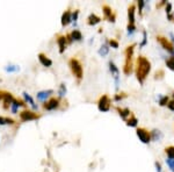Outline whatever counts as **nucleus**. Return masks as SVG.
<instances>
[{"label":"nucleus","instance_id":"30","mask_svg":"<svg viewBox=\"0 0 174 172\" xmlns=\"http://www.w3.org/2000/svg\"><path fill=\"white\" fill-rule=\"evenodd\" d=\"M127 97V93H124V92H121V93H117L114 99H115V101H120L122 99H124V98Z\"/></svg>","mask_w":174,"mask_h":172},{"label":"nucleus","instance_id":"38","mask_svg":"<svg viewBox=\"0 0 174 172\" xmlns=\"http://www.w3.org/2000/svg\"><path fill=\"white\" fill-rule=\"evenodd\" d=\"M167 107H168V109H171V110H173L174 112V99H172V100L168 101Z\"/></svg>","mask_w":174,"mask_h":172},{"label":"nucleus","instance_id":"21","mask_svg":"<svg viewBox=\"0 0 174 172\" xmlns=\"http://www.w3.org/2000/svg\"><path fill=\"white\" fill-rule=\"evenodd\" d=\"M15 125V121L11 118H6V116H0V126H13Z\"/></svg>","mask_w":174,"mask_h":172},{"label":"nucleus","instance_id":"25","mask_svg":"<svg viewBox=\"0 0 174 172\" xmlns=\"http://www.w3.org/2000/svg\"><path fill=\"white\" fill-rule=\"evenodd\" d=\"M165 152L169 159H174V145H169L165 148Z\"/></svg>","mask_w":174,"mask_h":172},{"label":"nucleus","instance_id":"5","mask_svg":"<svg viewBox=\"0 0 174 172\" xmlns=\"http://www.w3.org/2000/svg\"><path fill=\"white\" fill-rule=\"evenodd\" d=\"M110 103H111V101H110V98L108 97L107 94H103L102 97H100V99H99V101H98L99 110H100V112H103V113H106V112H109Z\"/></svg>","mask_w":174,"mask_h":172},{"label":"nucleus","instance_id":"12","mask_svg":"<svg viewBox=\"0 0 174 172\" xmlns=\"http://www.w3.org/2000/svg\"><path fill=\"white\" fill-rule=\"evenodd\" d=\"M38 61H40V63L44 66V68H50V66H52V61L50 59V58L46 56L45 54H43V52H40L38 54Z\"/></svg>","mask_w":174,"mask_h":172},{"label":"nucleus","instance_id":"16","mask_svg":"<svg viewBox=\"0 0 174 172\" xmlns=\"http://www.w3.org/2000/svg\"><path fill=\"white\" fill-rule=\"evenodd\" d=\"M51 94H53V90H44V91L37 92L36 97H37V100H40V101H45Z\"/></svg>","mask_w":174,"mask_h":172},{"label":"nucleus","instance_id":"32","mask_svg":"<svg viewBox=\"0 0 174 172\" xmlns=\"http://www.w3.org/2000/svg\"><path fill=\"white\" fill-rule=\"evenodd\" d=\"M168 101H169V99H168L167 95H165V97L160 98V100H159V105L160 106H166L168 103Z\"/></svg>","mask_w":174,"mask_h":172},{"label":"nucleus","instance_id":"40","mask_svg":"<svg viewBox=\"0 0 174 172\" xmlns=\"http://www.w3.org/2000/svg\"><path fill=\"white\" fill-rule=\"evenodd\" d=\"M154 166H156L157 172H161V164H160L159 162H156V163H154Z\"/></svg>","mask_w":174,"mask_h":172},{"label":"nucleus","instance_id":"37","mask_svg":"<svg viewBox=\"0 0 174 172\" xmlns=\"http://www.w3.org/2000/svg\"><path fill=\"white\" fill-rule=\"evenodd\" d=\"M78 15H79V11H78V9H75V11L72 13V21L77 22V20H78Z\"/></svg>","mask_w":174,"mask_h":172},{"label":"nucleus","instance_id":"11","mask_svg":"<svg viewBox=\"0 0 174 172\" xmlns=\"http://www.w3.org/2000/svg\"><path fill=\"white\" fill-rule=\"evenodd\" d=\"M135 12H136V5L131 4V5L128 7V24H131L135 26Z\"/></svg>","mask_w":174,"mask_h":172},{"label":"nucleus","instance_id":"10","mask_svg":"<svg viewBox=\"0 0 174 172\" xmlns=\"http://www.w3.org/2000/svg\"><path fill=\"white\" fill-rule=\"evenodd\" d=\"M56 41H57L58 48H59V54H63V52L66 50V47H67L66 36H65V35H58Z\"/></svg>","mask_w":174,"mask_h":172},{"label":"nucleus","instance_id":"24","mask_svg":"<svg viewBox=\"0 0 174 172\" xmlns=\"http://www.w3.org/2000/svg\"><path fill=\"white\" fill-rule=\"evenodd\" d=\"M108 52H109V47L107 46V44H102L101 48L99 49V55H100V56H102V57L107 56V55H108Z\"/></svg>","mask_w":174,"mask_h":172},{"label":"nucleus","instance_id":"22","mask_svg":"<svg viewBox=\"0 0 174 172\" xmlns=\"http://www.w3.org/2000/svg\"><path fill=\"white\" fill-rule=\"evenodd\" d=\"M70 35H71V39H72V41H81V40H82V34H81L80 30H78V29L72 30Z\"/></svg>","mask_w":174,"mask_h":172},{"label":"nucleus","instance_id":"20","mask_svg":"<svg viewBox=\"0 0 174 172\" xmlns=\"http://www.w3.org/2000/svg\"><path fill=\"white\" fill-rule=\"evenodd\" d=\"M23 98H24V103H29L34 109H37V105L35 103V100L33 99V97L30 94H28L27 92H23Z\"/></svg>","mask_w":174,"mask_h":172},{"label":"nucleus","instance_id":"29","mask_svg":"<svg viewBox=\"0 0 174 172\" xmlns=\"http://www.w3.org/2000/svg\"><path fill=\"white\" fill-rule=\"evenodd\" d=\"M5 70L7 72H16V71L20 70V68L17 65H7L5 68Z\"/></svg>","mask_w":174,"mask_h":172},{"label":"nucleus","instance_id":"31","mask_svg":"<svg viewBox=\"0 0 174 172\" xmlns=\"http://www.w3.org/2000/svg\"><path fill=\"white\" fill-rule=\"evenodd\" d=\"M108 43H109V46L111 47V48H114V49H117L118 46H120V44H118V42H117L116 40H114V39H110V40L108 41Z\"/></svg>","mask_w":174,"mask_h":172},{"label":"nucleus","instance_id":"13","mask_svg":"<svg viewBox=\"0 0 174 172\" xmlns=\"http://www.w3.org/2000/svg\"><path fill=\"white\" fill-rule=\"evenodd\" d=\"M14 99H15V98L13 97V94L6 92L5 97H4V100H2V107H4V109L11 108V105H12V103L14 101Z\"/></svg>","mask_w":174,"mask_h":172},{"label":"nucleus","instance_id":"35","mask_svg":"<svg viewBox=\"0 0 174 172\" xmlns=\"http://www.w3.org/2000/svg\"><path fill=\"white\" fill-rule=\"evenodd\" d=\"M145 5V1L144 0H139L138 1V12H139V15H142V11H143V7Z\"/></svg>","mask_w":174,"mask_h":172},{"label":"nucleus","instance_id":"19","mask_svg":"<svg viewBox=\"0 0 174 172\" xmlns=\"http://www.w3.org/2000/svg\"><path fill=\"white\" fill-rule=\"evenodd\" d=\"M116 110L118 112V114L121 116L123 120H128V118L131 115V112H130V109L129 108H120V107H116Z\"/></svg>","mask_w":174,"mask_h":172},{"label":"nucleus","instance_id":"3","mask_svg":"<svg viewBox=\"0 0 174 172\" xmlns=\"http://www.w3.org/2000/svg\"><path fill=\"white\" fill-rule=\"evenodd\" d=\"M69 66L72 75L77 78V80L80 81L82 79V77H84V70H82V65L79 62V59H77L74 57L71 58L69 61Z\"/></svg>","mask_w":174,"mask_h":172},{"label":"nucleus","instance_id":"28","mask_svg":"<svg viewBox=\"0 0 174 172\" xmlns=\"http://www.w3.org/2000/svg\"><path fill=\"white\" fill-rule=\"evenodd\" d=\"M58 94H59V97L63 98L65 94H66V86L65 84H60L59 86V90H58Z\"/></svg>","mask_w":174,"mask_h":172},{"label":"nucleus","instance_id":"41","mask_svg":"<svg viewBox=\"0 0 174 172\" xmlns=\"http://www.w3.org/2000/svg\"><path fill=\"white\" fill-rule=\"evenodd\" d=\"M5 91H0V101H2L4 100V97H5Z\"/></svg>","mask_w":174,"mask_h":172},{"label":"nucleus","instance_id":"42","mask_svg":"<svg viewBox=\"0 0 174 172\" xmlns=\"http://www.w3.org/2000/svg\"><path fill=\"white\" fill-rule=\"evenodd\" d=\"M173 97H174V93H173Z\"/></svg>","mask_w":174,"mask_h":172},{"label":"nucleus","instance_id":"6","mask_svg":"<svg viewBox=\"0 0 174 172\" xmlns=\"http://www.w3.org/2000/svg\"><path fill=\"white\" fill-rule=\"evenodd\" d=\"M136 134L139 141L144 144H149L151 142V133L146 130L145 128H137L136 129Z\"/></svg>","mask_w":174,"mask_h":172},{"label":"nucleus","instance_id":"34","mask_svg":"<svg viewBox=\"0 0 174 172\" xmlns=\"http://www.w3.org/2000/svg\"><path fill=\"white\" fill-rule=\"evenodd\" d=\"M166 163H167V165H168V167L171 169V171L172 172H174V159H166Z\"/></svg>","mask_w":174,"mask_h":172},{"label":"nucleus","instance_id":"33","mask_svg":"<svg viewBox=\"0 0 174 172\" xmlns=\"http://www.w3.org/2000/svg\"><path fill=\"white\" fill-rule=\"evenodd\" d=\"M146 42H147V35H146V32H145V30H143V41H142V43L139 44V47L146 46Z\"/></svg>","mask_w":174,"mask_h":172},{"label":"nucleus","instance_id":"8","mask_svg":"<svg viewBox=\"0 0 174 172\" xmlns=\"http://www.w3.org/2000/svg\"><path fill=\"white\" fill-rule=\"evenodd\" d=\"M59 106H60L59 98H51L43 103V108L46 109V110H56V109L59 108Z\"/></svg>","mask_w":174,"mask_h":172},{"label":"nucleus","instance_id":"4","mask_svg":"<svg viewBox=\"0 0 174 172\" xmlns=\"http://www.w3.org/2000/svg\"><path fill=\"white\" fill-rule=\"evenodd\" d=\"M19 118H20V120L23 121V122H28V121L38 120V119H40V114L35 113L33 110H29V109H24L22 112H20Z\"/></svg>","mask_w":174,"mask_h":172},{"label":"nucleus","instance_id":"14","mask_svg":"<svg viewBox=\"0 0 174 172\" xmlns=\"http://www.w3.org/2000/svg\"><path fill=\"white\" fill-rule=\"evenodd\" d=\"M26 106H27V103H24V101L19 100V99H14V101L11 105V112L13 114H16L19 107H26Z\"/></svg>","mask_w":174,"mask_h":172},{"label":"nucleus","instance_id":"39","mask_svg":"<svg viewBox=\"0 0 174 172\" xmlns=\"http://www.w3.org/2000/svg\"><path fill=\"white\" fill-rule=\"evenodd\" d=\"M165 9H166L167 15H168V14H171V12H172V4H171V2H167V4H166V8H165Z\"/></svg>","mask_w":174,"mask_h":172},{"label":"nucleus","instance_id":"17","mask_svg":"<svg viewBox=\"0 0 174 172\" xmlns=\"http://www.w3.org/2000/svg\"><path fill=\"white\" fill-rule=\"evenodd\" d=\"M109 70H110V72H111V75L114 76V78H115L116 86H117L118 85V75H120V70H118V68L115 65V63H113L111 61L109 62Z\"/></svg>","mask_w":174,"mask_h":172},{"label":"nucleus","instance_id":"15","mask_svg":"<svg viewBox=\"0 0 174 172\" xmlns=\"http://www.w3.org/2000/svg\"><path fill=\"white\" fill-rule=\"evenodd\" d=\"M71 22H72V12L70 11V9H67V11L64 12L63 15H62V26L66 27Z\"/></svg>","mask_w":174,"mask_h":172},{"label":"nucleus","instance_id":"2","mask_svg":"<svg viewBox=\"0 0 174 172\" xmlns=\"http://www.w3.org/2000/svg\"><path fill=\"white\" fill-rule=\"evenodd\" d=\"M135 47L136 44L133 43L131 46H128L125 48V51H124V55H125V62H124V65H123V72L124 75L129 76L131 72H132V56H133V51H135Z\"/></svg>","mask_w":174,"mask_h":172},{"label":"nucleus","instance_id":"1","mask_svg":"<svg viewBox=\"0 0 174 172\" xmlns=\"http://www.w3.org/2000/svg\"><path fill=\"white\" fill-rule=\"evenodd\" d=\"M151 71V62L145 56H138L136 59V77L137 80L143 84Z\"/></svg>","mask_w":174,"mask_h":172},{"label":"nucleus","instance_id":"26","mask_svg":"<svg viewBox=\"0 0 174 172\" xmlns=\"http://www.w3.org/2000/svg\"><path fill=\"white\" fill-rule=\"evenodd\" d=\"M162 137V134L160 130H153L152 134H151V140H153V141H159L160 138Z\"/></svg>","mask_w":174,"mask_h":172},{"label":"nucleus","instance_id":"23","mask_svg":"<svg viewBox=\"0 0 174 172\" xmlns=\"http://www.w3.org/2000/svg\"><path fill=\"white\" fill-rule=\"evenodd\" d=\"M127 126L128 127H137V125H138V120H137V118L135 116V115L131 113V115H130V118L128 119L127 121Z\"/></svg>","mask_w":174,"mask_h":172},{"label":"nucleus","instance_id":"27","mask_svg":"<svg viewBox=\"0 0 174 172\" xmlns=\"http://www.w3.org/2000/svg\"><path fill=\"white\" fill-rule=\"evenodd\" d=\"M166 65H167L168 69H171L174 71V56H171L169 58L166 59Z\"/></svg>","mask_w":174,"mask_h":172},{"label":"nucleus","instance_id":"18","mask_svg":"<svg viewBox=\"0 0 174 172\" xmlns=\"http://www.w3.org/2000/svg\"><path fill=\"white\" fill-rule=\"evenodd\" d=\"M100 22H101V17H98V15L94 14V13L89 14L88 17H87V24H88V26H95V24H98V23Z\"/></svg>","mask_w":174,"mask_h":172},{"label":"nucleus","instance_id":"36","mask_svg":"<svg viewBox=\"0 0 174 172\" xmlns=\"http://www.w3.org/2000/svg\"><path fill=\"white\" fill-rule=\"evenodd\" d=\"M162 76H164V71H162V70H159V71H157L156 75H154V79H161Z\"/></svg>","mask_w":174,"mask_h":172},{"label":"nucleus","instance_id":"7","mask_svg":"<svg viewBox=\"0 0 174 172\" xmlns=\"http://www.w3.org/2000/svg\"><path fill=\"white\" fill-rule=\"evenodd\" d=\"M157 41L160 43V46L165 49V50H167L169 54H172L173 55L174 54V46H173V43L171 42V41L168 40L167 37H165V36H157Z\"/></svg>","mask_w":174,"mask_h":172},{"label":"nucleus","instance_id":"9","mask_svg":"<svg viewBox=\"0 0 174 172\" xmlns=\"http://www.w3.org/2000/svg\"><path fill=\"white\" fill-rule=\"evenodd\" d=\"M102 11H103L104 19H106V20H108L110 22H115V14L113 13V9H111L110 6L103 5L102 6Z\"/></svg>","mask_w":174,"mask_h":172}]
</instances>
